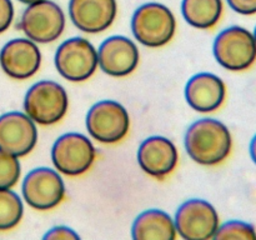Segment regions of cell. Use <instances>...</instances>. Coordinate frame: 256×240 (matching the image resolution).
I'll return each instance as SVG.
<instances>
[{"mask_svg":"<svg viewBox=\"0 0 256 240\" xmlns=\"http://www.w3.org/2000/svg\"><path fill=\"white\" fill-rule=\"evenodd\" d=\"M216 62L230 72H242L256 60L254 34L242 26H230L216 36L212 46Z\"/></svg>","mask_w":256,"mask_h":240,"instance_id":"obj_4","label":"cell"},{"mask_svg":"<svg viewBox=\"0 0 256 240\" xmlns=\"http://www.w3.org/2000/svg\"><path fill=\"white\" fill-rule=\"evenodd\" d=\"M188 155L200 165L212 166L224 162L232 148V139L224 122L215 119L196 120L185 134Z\"/></svg>","mask_w":256,"mask_h":240,"instance_id":"obj_1","label":"cell"},{"mask_svg":"<svg viewBox=\"0 0 256 240\" xmlns=\"http://www.w3.org/2000/svg\"><path fill=\"white\" fill-rule=\"evenodd\" d=\"M176 20L172 10L159 2H148L138 8L132 18V32L140 44L160 48L172 39Z\"/></svg>","mask_w":256,"mask_h":240,"instance_id":"obj_2","label":"cell"},{"mask_svg":"<svg viewBox=\"0 0 256 240\" xmlns=\"http://www.w3.org/2000/svg\"><path fill=\"white\" fill-rule=\"evenodd\" d=\"M254 38H255V40H256V28H255V32H254Z\"/></svg>","mask_w":256,"mask_h":240,"instance_id":"obj_27","label":"cell"},{"mask_svg":"<svg viewBox=\"0 0 256 240\" xmlns=\"http://www.w3.org/2000/svg\"><path fill=\"white\" fill-rule=\"evenodd\" d=\"M250 156H252V162L256 164V134L252 139V142H250Z\"/></svg>","mask_w":256,"mask_h":240,"instance_id":"obj_25","label":"cell"},{"mask_svg":"<svg viewBox=\"0 0 256 240\" xmlns=\"http://www.w3.org/2000/svg\"><path fill=\"white\" fill-rule=\"evenodd\" d=\"M214 239L255 240L256 232L254 226H252V224L239 222V220H232V222H224L222 226L218 228L216 232H215L214 235Z\"/></svg>","mask_w":256,"mask_h":240,"instance_id":"obj_20","label":"cell"},{"mask_svg":"<svg viewBox=\"0 0 256 240\" xmlns=\"http://www.w3.org/2000/svg\"><path fill=\"white\" fill-rule=\"evenodd\" d=\"M42 64V54L32 40L12 39L0 52V65L8 76L25 80L35 75Z\"/></svg>","mask_w":256,"mask_h":240,"instance_id":"obj_13","label":"cell"},{"mask_svg":"<svg viewBox=\"0 0 256 240\" xmlns=\"http://www.w3.org/2000/svg\"><path fill=\"white\" fill-rule=\"evenodd\" d=\"M22 192L29 206L50 210L64 199L65 185L58 172L50 168H36L25 176Z\"/></svg>","mask_w":256,"mask_h":240,"instance_id":"obj_10","label":"cell"},{"mask_svg":"<svg viewBox=\"0 0 256 240\" xmlns=\"http://www.w3.org/2000/svg\"><path fill=\"white\" fill-rule=\"evenodd\" d=\"M222 0H182L184 19L198 29L215 26L222 15Z\"/></svg>","mask_w":256,"mask_h":240,"instance_id":"obj_18","label":"cell"},{"mask_svg":"<svg viewBox=\"0 0 256 240\" xmlns=\"http://www.w3.org/2000/svg\"><path fill=\"white\" fill-rule=\"evenodd\" d=\"M69 99L64 88L52 80L38 82L24 99L25 114L40 125H52L65 116Z\"/></svg>","mask_w":256,"mask_h":240,"instance_id":"obj_3","label":"cell"},{"mask_svg":"<svg viewBox=\"0 0 256 240\" xmlns=\"http://www.w3.org/2000/svg\"><path fill=\"white\" fill-rule=\"evenodd\" d=\"M19 28L34 42H52L59 39L65 29L64 12L50 0L34 2L24 10Z\"/></svg>","mask_w":256,"mask_h":240,"instance_id":"obj_5","label":"cell"},{"mask_svg":"<svg viewBox=\"0 0 256 240\" xmlns=\"http://www.w3.org/2000/svg\"><path fill=\"white\" fill-rule=\"evenodd\" d=\"M14 19V6L12 0H0V34L9 29Z\"/></svg>","mask_w":256,"mask_h":240,"instance_id":"obj_22","label":"cell"},{"mask_svg":"<svg viewBox=\"0 0 256 240\" xmlns=\"http://www.w3.org/2000/svg\"><path fill=\"white\" fill-rule=\"evenodd\" d=\"M79 235L74 232L72 229L68 226H54L44 235V239L49 240H75L79 239Z\"/></svg>","mask_w":256,"mask_h":240,"instance_id":"obj_23","label":"cell"},{"mask_svg":"<svg viewBox=\"0 0 256 240\" xmlns=\"http://www.w3.org/2000/svg\"><path fill=\"white\" fill-rule=\"evenodd\" d=\"M226 95L224 82L212 72L194 75L185 86L188 104L199 112H212L222 105Z\"/></svg>","mask_w":256,"mask_h":240,"instance_id":"obj_16","label":"cell"},{"mask_svg":"<svg viewBox=\"0 0 256 240\" xmlns=\"http://www.w3.org/2000/svg\"><path fill=\"white\" fill-rule=\"evenodd\" d=\"M20 2H24V4H34V2H42V0H19Z\"/></svg>","mask_w":256,"mask_h":240,"instance_id":"obj_26","label":"cell"},{"mask_svg":"<svg viewBox=\"0 0 256 240\" xmlns=\"http://www.w3.org/2000/svg\"><path fill=\"white\" fill-rule=\"evenodd\" d=\"M20 172L18 156L0 150V189H12L19 180Z\"/></svg>","mask_w":256,"mask_h":240,"instance_id":"obj_21","label":"cell"},{"mask_svg":"<svg viewBox=\"0 0 256 240\" xmlns=\"http://www.w3.org/2000/svg\"><path fill=\"white\" fill-rule=\"evenodd\" d=\"M22 214L24 206L19 195L10 189H0V230H10L16 226Z\"/></svg>","mask_w":256,"mask_h":240,"instance_id":"obj_19","label":"cell"},{"mask_svg":"<svg viewBox=\"0 0 256 240\" xmlns=\"http://www.w3.org/2000/svg\"><path fill=\"white\" fill-rule=\"evenodd\" d=\"M132 235L135 240H174L176 229L168 212L150 209L138 215L132 224Z\"/></svg>","mask_w":256,"mask_h":240,"instance_id":"obj_17","label":"cell"},{"mask_svg":"<svg viewBox=\"0 0 256 240\" xmlns=\"http://www.w3.org/2000/svg\"><path fill=\"white\" fill-rule=\"evenodd\" d=\"M130 128L128 110L114 100H102L90 108L86 115V129L95 140L114 144L126 136Z\"/></svg>","mask_w":256,"mask_h":240,"instance_id":"obj_6","label":"cell"},{"mask_svg":"<svg viewBox=\"0 0 256 240\" xmlns=\"http://www.w3.org/2000/svg\"><path fill=\"white\" fill-rule=\"evenodd\" d=\"M174 224L182 239H212L219 228V215L210 202L202 199H190L179 206Z\"/></svg>","mask_w":256,"mask_h":240,"instance_id":"obj_9","label":"cell"},{"mask_svg":"<svg viewBox=\"0 0 256 240\" xmlns=\"http://www.w3.org/2000/svg\"><path fill=\"white\" fill-rule=\"evenodd\" d=\"M179 154L174 142L165 136H150L140 144L138 162L144 172L156 179H162L175 170Z\"/></svg>","mask_w":256,"mask_h":240,"instance_id":"obj_14","label":"cell"},{"mask_svg":"<svg viewBox=\"0 0 256 240\" xmlns=\"http://www.w3.org/2000/svg\"><path fill=\"white\" fill-rule=\"evenodd\" d=\"M116 0H70L69 16L79 30L98 34L106 30L116 18Z\"/></svg>","mask_w":256,"mask_h":240,"instance_id":"obj_15","label":"cell"},{"mask_svg":"<svg viewBox=\"0 0 256 240\" xmlns=\"http://www.w3.org/2000/svg\"><path fill=\"white\" fill-rule=\"evenodd\" d=\"M98 65V52L84 38L65 40L55 52L56 70L69 82L88 80L94 74Z\"/></svg>","mask_w":256,"mask_h":240,"instance_id":"obj_8","label":"cell"},{"mask_svg":"<svg viewBox=\"0 0 256 240\" xmlns=\"http://www.w3.org/2000/svg\"><path fill=\"white\" fill-rule=\"evenodd\" d=\"M235 12L242 15L256 14V0H226Z\"/></svg>","mask_w":256,"mask_h":240,"instance_id":"obj_24","label":"cell"},{"mask_svg":"<svg viewBox=\"0 0 256 240\" xmlns=\"http://www.w3.org/2000/svg\"><path fill=\"white\" fill-rule=\"evenodd\" d=\"M98 62L100 69L110 76H126L139 64V50L129 38L114 35L102 42L98 50Z\"/></svg>","mask_w":256,"mask_h":240,"instance_id":"obj_12","label":"cell"},{"mask_svg":"<svg viewBox=\"0 0 256 240\" xmlns=\"http://www.w3.org/2000/svg\"><path fill=\"white\" fill-rule=\"evenodd\" d=\"M96 152L90 139L79 132H66L58 138L52 149V160L56 170L68 176H78L90 169Z\"/></svg>","mask_w":256,"mask_h":240,"instance_id":"obj_7","label":"cell"},{"mask_svg":"<svg viewBox=\"0 0 256 240\" xmlns=\"http://www.w3.org/2000/svg\"><path fill=\"white\" fill-rule=\"evenodd\" d=\"M38 129L26 114L10 112L0 116V150L14 156H25L35 148Z\"/></svg>","mask_w":256,"mask_h":240,"instance_id":"obj_11","label":"cell"}]
</instances>
